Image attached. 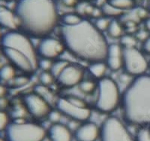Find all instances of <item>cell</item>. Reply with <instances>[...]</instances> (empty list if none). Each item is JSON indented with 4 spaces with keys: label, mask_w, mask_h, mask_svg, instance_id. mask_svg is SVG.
<instances>
[{
    "label": "cell",
    "mask_w": 150,
    "mask_h": 141,
    "mask_svg": "<svg viewBox=\"0 0 150 141\" xmlns=\"http://www.w3.org/2000/svg\"><path fill=\"white\" fill-rule=\"evenodd\" d=\"M0 141H7V140H6V139L5 140V139H3V138L0 137Z\"/></svg>",
    "instance_id": "b9f144b4"
},
{
    "label": "cell",
    "mask_w": 150,
    "mask_h": 141,
    "mask_svg": "<svg viewBox=\"0 0 150 141\" xmlns=\"http://www.w3.org/2000/svg\"><path fill=\"white\" fill-rule=\"evenodd\" d=\"M149 11H150V0H149Z\"/></svg>",
    "instance_id": "7bdbcfd3"
},
{
    "label": "cell",
    "mask_w": 150,
    "mask_h": 141,
    "mask_svg": "<svg viewBox=\"0 0 150 141\" xmlns=\"http://www.w3.org/2000/svg\"><path fill=\"white\" fill-rule=\"evenodd\" d=\"M108 68V66L104 61H96L90 63L89 66V71L92 76L100 80L104 77Z\"/></svg>",
    "instance_id": "2e32d148"
},
{
    "label": "cell",
    "mask_w": 150,
    "mask_h": 141,
    "mask_svg": "<svg viewBox=\"0 0 150 141\" xmlns=\"http://www.w3.org/2000/svg\"><path fill=\"white\" fill-rule=\"evenodd\" d=\"M6 93V89L2 84H0V98L3 97Z\"/></svg>",
    "instance_id": "ab89813d"
},
{
    "label": "cell",
    "mask_w": 150,
    "mask_h": 141,
    "mask_svg": "<svg viewBox=\"0 0 150 141\" xmlns=\"http://www.w3.org/2000/svg\"><path fill=\"white\" fill-rule=\"evenodd\" d=\"M2 37V32H1V29H0V39Z\"/></svg>",
    "instance_id": "ee69618b"
},
{
    "label": "cell",
    "mask_w": 150,
    "mask_h": 141,
    "mask_svg": "<svg viewBox=\"0 0 150 141\" xmlns=\"http://www.w3.org/2000/svg\"><path fill=\"white\" fill-rule=\"evenodd\" d=\"M55 77L50 71H43L39 76L40 82L44 86H49L54 81Z\"/></svg>",
    "instance_id": "83f0119b"
},
{
    "label": "cell",
    "mask_w": 150,
    "mask_h": 141,
    "mask_svg": "<svg viewBox=\"0 0 150 141\" xmlns=\"http://www.w3.org/2000/svg\"><path fill=\"white\" fill-rule=\"evenodd\" d=\"M109 0H96V7L101 8L103 5H105L106 3H108Z\"/></svg>",
    "instance_id": "f35d334b"
},
{
    "label": "cell",
    "mask_w": 150,
    "mask_h": 141,
    "mask_svg": "<svg viewBox=\"0 0 150 141\" xmlns=\"http://www.w3.org/2000/svg\"><path fill=\"white\" fill-rule=\"evenodd\" d=\"M108 33L112 38H121L123 35V27L116 19H111L108 29Z\"/></svg>",
    "instance_id": "ac0fdd59"
},
{
    "label": "cell",
    "mask_w": 150,
    "mask_h": 141,
    "mask_svg": "<svg viewBox=\"0 0 150 141\" xmlns=\"http://www.w3.org/2000/svg\"><path fill=\"white\" fill-rule=\"evenodd\" d=\"M137 14L139 19H145L148 16V11L146 9L140 8L137 10Z\"/></svg>",
    "instance_id": "d590c367"
},
{
    "label": "cell",
    "mask_w": 150,
    "mask_h": 141,
    "mask_svg": "<svg viewBox=\"0 0 150 141\" xmlns=\"http://www.w3.org/2000/svg\"><path fill=\"white\" fill-rule=\"evenodd\" d=\"M18 19L15 13L10 9L0 5V25L11 30H15L18 25Z\"/></svg>",
    "instance_id": "9a60e30c"
},
{
    "label": "cell",
    "mask_w": 150,
    "mask_h": 141,
    "mask_svg": "<svg viewBox=\"0 0 150 141\" xmlns=\"http://www.w3.org/2000/svg\"><path fill=\"white\" fill-rule=\"evenodd\" d=\"M15 14L24 31L37 38H44L58 23V10L53 0H18Z\"/></svg>",
    "instance_id": "7a4b0ae2"
},
{
    "label": "cell",
    "mask_w": 150,
    "mask_h": 141,
    "mask_svg": "<svg viewBox=\"0 0 150 141\" xmlns=\"http://www.w3.org/2000/svg\"><path fill=\"white\" fill-rule=\"evenodd\" d=\"M145 29L147 32L150 33V17L146 18L145 21Z\"/></svg>",
    "instance_id": "60d3db41"
},
{
    "label": "cell",
    "mask_w": 150,
    "mask_h": 141,
    "mask_svg": "<svg viewBox=\"0 0 150 141\" xmlns=\"http://www.w3.org/2000/svg\"><path fill=\"white\" fill-rule=\"evenodd\" d=\"M79 89L81 92L86 94H90L96 89H97V85L94 82L91 80H83L80 84H78Z\"/></svg>",
    "instance_id": "d4e9b609"
},
{
    "label": "cell",
    "mask_w": 150,
    "mask_h": 141,
    "mask_svg": "<svg viewBox=\"0 0 150 141\" xmlns=\"http://www.w3.org/2000/svg\"><path fill=\"white\" fill-rule=\"evenodd\" d=\"M137 39L131 34H123L120 38V44L123 48H136Z\"/></svg>",
    "instance_id": "cb8c5ba5"
},
{
    "label": "cell",
    "mask_w": 150,
    "mask_h": 141,
    "mask_svg": "<svg viewBox=\"0 0 150 141\" xmlns=\"http://www.w3.org/2000/svg\"><path fill=\"white\" fill-rule=\"evenodd\" d=\"M149 67H150V64H149Z\"/></svg>",
    "instance_id": "7dc6e473"
},
{
    "label": "cell",
    "mask_w": 150,
    "mask_h": 141,
    "mask_svg": "<svg viewBox=\"0 0 150 141\" xmlns=\"http://www.w3.org/2000/svg\"><path fill=\"white\" fill-rule=\"evenodd\" d=\"M69 64L70 63L68 62V60H63V59L55 61V62L53 63V65H52L51 69H50V72H51V74L55 78H57Z\"/></svg>",
    "instance_id": "44dd1931"
},
{
    "label": "cell",
    "mask_w": 150,
    "mask_h": 141,
    "mask_svg": "<svg viewBox=\"0 0 150 141\" xmlns=\"http://www.w3.org/2000/svg\"><path fill=\"white\" fill-rule=\"evenodd\" d=\"M80 122H78V121L74 120V119H70L69 122H68L67 126H68V128H69L71 131H75L77 129V127H79V125H80Z\"/></svg>",
    "instance_id": "d6a6232c"
},
{
    "label": "cell",
    "mask_w": 150,
    "mask_h": 141,
    "mask_svg": "<svg viewBox=\"0 0 150 141\" xmlns=\"http://www.w3.org/2000/svg\"><path fill=\"white\" fill-rule=\"evenodd\" d=\"M23 103L26 112L33 118L38 119L47 117L50 112V104L38 94L30 93L23 97Z\"/></svg>",
    "instance_id": "9c48e42d"
},
{
    "label": "cell",
    "mask_w": 150,
    "mask_h": 141,
    "mask_svg": "<svg viewBox=\"0 0 150 141\" xmlns=\"http://www.w3.org/2000/svg\"><path fill=\"white\" fill-rule=\"evenodd\" d=\"M125 119L132 125L150 124V76L133 79L121 97Z\"/></svg>",
    "instance_id": "3957f363"
},
{
    "label": "cell",
    "mask_w": 150,
    "mask_h": 141,
    "mask_svg": "<svg viewBox=\"0 0 150 141\" xmlns=\"http://www.w3.org/2000/svg\"><path fill=\"white\" fill-rule=\"evenodd\" d=\"M2 51L12 65L32 74L38 69V54L33 43L23 33L11 30L2 38Z\"/></svg>",
    "instance_id": "277c9868"
},
{
    "label": "cell",
    "mask_w": 150,
    "mask_h": 141,
    "mask_svg": "<svg viewBox=\"0 0 150 141\" xmlns=\"http://www.w3.org/2000/svg\"><path fill=\"white\" fill-rule=\"evenodd\" d=\"M56 109L61 113L69 119L78 121L80 122H86L91 116V110L88 107H81L71 103L67 98H59L56 102Z\"/></svg>",
    "instance_id": "30bf717a"
},
{
    "label": "cell",
    "mask_w": 150,
    "mask_h": 141,
    "mask_svg": "<svg viewBox=\"0 0 150 141\" xmlns=\"http://www.w3.org/2000/svg\"><path fill=\"white\" fill-rule=\"evenodd\" d=\"M28 82H29V79L28 78H26V76H20V77L15 79V83L19 86L26 84V83H28Z\"/></svg>",
    "instance_id": "8d00e7d4"
},
{
    "label": "cell",
    "mask_w": 150,
    "mask_h": 141,
    "mask_svg": "<svg viewBox=\"0 0 150 141\" xmlns=\"http://www.w3.org/2000/svg\"><path fill=\"white\" fill-rule=\"evenodd\" d=\"M7 1H9V2H11V1H14V0H7Z\"/></svg>",
    "instance_id": "f6af8a7d"
},
{
    "label": "cell",
    "mask_w": 150,
    "mask_h": 141,
    "mask_svg": "<svg viewBox=\"0 0 150 141\" xmlns=\"http://www.w3.org/2000/svg\"><path fill=\"white\" fill-rule=\"evenodd\" d=\"M108 2L122 11L131 9L134 6V0H109Z\"/></svg>",
    "instance_id": "603a6c76"
},
{
    "label": "cell",
    "mask_w": 150,
    "mask_h": 141,
    "mask_svg": "<svg viewBox=\"0 0 150 141\" xmlns=\"http://www.w3.org/2000/svg\"><path fill=\"white\" fill-rule=\"evenodd\" d=\"M62 5L67 8H73L76 7L78 2L77 0H61Z\"/></svg>",
    "instance_id": "836d02e7"
},
{
    "label": "cell",
    "mask_w": 150,
    "mask_h": 141,
    "mask_svg": "<svg viewBox=\"0 0 150 141\" xmlns=\"http://www.w3.org/2000/svg\"><path fill=\"white\" fill-rule=\"evenodd\" d=\"M83 71L82 69L77 66L69 64L56 79L62 86L72 88L78 85L83 81Z\"/></svg>",
    "instance_id": "7c38bea8"
},
{
    "label": "cell",
    "mask_w": 150,
    "mask_h": 141,
    "mask_svg": "<svg viewBox=\"0 0 150 141\" xmlns=\"http://www.w3.org/2000/svg\"><path fill=\"white\" fill-rule=\"evenodd\" d=\"M35 93L38 94L40 96L42 97L45 100H46L48 103H50V101H53L54 97L52 92L50 91L47 86H44L42 84L38 85L35 88Z\"/></svg>",
    "instance_id": "484cf974"
},
{
    "label": "cell",
    "mask_w": 150,
    "mask_h": 141,
    "mask_svg": "<svg viewBox=\"0 0 150 141\" xmlns=\"http://www.w3.org/2000/svg\"><path fill=\"white\" fill-rule=\"evenodd\" d=\"M149 130H150V127H149Z\"/></svg>",
    "instance_id": "c3c4849f"
},
{
    "label": "cell",
    "mask_w": 150,
    "mask_h": 141,
    "mask_svg": "<svg viewBox=\"0 0 150 141\" xmlns=\"http://www.w3.org/2000/svg\"><path fill=\"white\" fill-rule=\"evenodd\" d=\"M102 11V14L104 17H107L108 18L112 17V19H115V17H117L119 16H121L123 14L122 11L120 10L119 9L116 8L115 6L110 4L109 2L106 3L101 8Z\"/></svg>",
    "instance_id": "d6986e66"
},
{
    "label": "cell",
    "mask_w": 150,
    "mask_h": 141,
    "mask_svg": "<svg viewBox=\"0 0 150 141\" xmlns=\"http://www.w3.org/2000/svg\"><path fill=\"white\" fill-rule=\"evenodd\" d=\"M96 108L98 112L110 113L113 112L121 103V95L117 84L110 78L100 79L97 85Z\"/></svg>",
    "instance_id": "8992f818"
},
{
    "label": "cell",
    "mask_w": 150,
    "mask_h": 141,
    "mask_svg": "<svg viewBox=\"0 0 150 141\" xmlns=\"http://www.w3.org/2000/svg\"><path fill=\"white\" fill-rule=\"evenodd\" d=\"M101 141H135L128 129L120 119L110 116L100 127Z\"/></svg>",
    "instance_id": "52a82bcc"
},
{
    "label": "cell",
    "mask_w": 150,
    "mask_h": 141,
    "mask_svg": "<svg viewBox=\"0 0 150 141\" xmlns=\"http://www.w3.org/2000/svg\"><path fill=\"white\" fill-rule=\"evenodd\" d=\"M111 20L107 17H100L97 18L95 22V26L98 29L100 32H104L107 31L108 29V26L110 25Z\"/></svg>",
    "instance_id": "4316f807"
},
{
    "label": "cell",
    "mask_w": 150,
    "mask_h": 141,
    "mask_svg": "<svg viewBox=\"0 0 150 141\" xmlns=\"http://www.w3.org/2000/svg\"><path fill=\"white\" fill-rule=\"evenodd\" d=\"M100 136V127L92 122H81L74 131L77 141H96Z\"/></svg>",
    "instance_id": "4fadbf2b"
},
{
    "label": "cell",
    "mask_w": 150,
    "mask_h": 141,
    "mask_svg": "<svg viewBox=\"0 0 150 141\" xmlns=\"http://www.w3.org/2000/svg\"><path fill=\"white\" fill-rule=\"evenodd\" d=\"M9 125V117L8 114L0 110V132L5 131Z\"/></svg>",
    "instance_id": "1f68e13d"
},
{
    "label": "cell",
    "mask_w": 150,
    "mask_h": 141,
    "mask_svg": "<svg viewBox=\"0 0 150 141\" xmlns=\"http://www.w3.org/2000/svg\"><path fill=\"white\" fill-rule=\"evenodd\" d=\"M143 51L147 53L148 54H150V36H149L148 38L143 42Z\"/></svg>",
    "instance_id": "74e56055"
},
{
    "label": "cell",
    "mask_w": 150,
    "mask_h": 141,
    "mask_svg": "<svg viewBox=\"0 0 150 141\" xmlns=\"http://www.w3.org/2000/svg\"><path fill=\"white\" fill-rule=\"evenodd\" d=\"M135 141H150V130L146 127H141L137 132Z\"/></svg>",
    "instance_id": "f1b7e54d"
},
{
    "label": "cell",
    "mask_w": 150,
    "mask_h": 141,
    "mask_svg": "<svg viewBox=\"0 0 150 141\" xmlns=\"http://www.w3.org/2000/svg\"><path fill=\"white\" fill-rule=\"evenodd\" d=\"M62 115V114L61 113L59 110H51L50 112H49L47 115V119L50 121V122L52 124H56V123H59L61 120Z\"/></svg>",
    "instance_id": "f546056e"
},
{
    "label": "cell",
    "mask_w": 150,
    "mask_h": 141,
    "mask_svg": "<svg viewBox=\"0 0 150 141\" xmlns=\"http://www.w3.org/2000/svg\"><path fill=\"white\" fill-rule=\"evenodd\" d=\"M148 32L146 30H140L138 33H137L136 38L137 40H140V41L144 42L147 38H148Z\"/></svg>",
    "instance_id": "e575fe53"
},
{
    "label": "cell",
    "mask_w": 150,
    "mask_h": 141,
    "mask_svg": "<svg viewBox=\"0 0 150 141\" xmlns=\"http://www.w3.org/2000/svg\"><path fill=\"white\" fill-rule=\"evenodd\" d=\"M106 64L110 69L112 71L120 70L122 67V57H107Z\"/></svg>",
    "instance_id": "7402d4cb"
},
{
    "label": "cell",
    "mask_w": 150,
    "mask_h": 141,
    "mask_svg": "<svg viewBox=\"0 0 150 141\" xmlns=\"http://www.w3.org/2000/svg\"><path fill=\"white\" fill-rule=\"evenodd\" d=\"M0 57H1V51H0Z\"/></svg>",
    "instance_id": "bcb514c9"
},
{
    "label": "cell",
    "mask_w": 150,
    "mask_h": 141,
    "mask_svg": "<svg viewBox=\"0 0 150 141\" xmlns=\"http://www.w3.org/2000/svg\"><path fill=\"white\" fill-rule=\"evenodd\" d=\"M5 137L7 141H43L47 137V131L39 124L18 118L9 123Z\"/></svg>",
    "instance_id": "5b68a950"
},
{
    "label": "cell",
    "mask_w": 150,
    "mask_h": 141,
    "mask_svg": "<svg viewBox=\"0 0 150 141\" xmlns=\"http://www.w3.org/2000/svg\"><path fill=\"white\" fill-rule=\"evenodd\" d=\"M65 50L62 41L46 36L42 38L38 44L37 52L41 57L53 60L59 57Z\"/></svg>",
    "instance_id": "8fae6325"
},
{
    "label": "cell",
    "mask_w": 150,
    "mask_h": 141,
    "mask_svg": "<svg viewBox=\"0 0 150 141\" xmlns=\"http://www.w3.org/2000/svg\"><path fill=\"white\" fill-rule=\"evenodd\" d=\"M122 62L125 72L135 77L146 74L149 67L145 56L137 48H123Z\"/></svg>",
    "instance_id": "ba28073f"
},
{
    "label": "cell",
    "mask_w": 150,
    "mask_h": 141,
    "mask_svg": "<svg viewBox=\"0 0 150 141\" xmlns=\"http://www.w3.org/2000/svg\"><path fill=\"white\" fill-rule=\"evenodd\" d=\"M62 22L63 24V26H72L77 25L83 21V18L80 14L77 13H71L68 12L65 13L61 17Z\"/></svg>",
    "instance_id": "e0dca14e"
},
{
    "label": "cell",
    "mask_w": 150,
    "mask_h": 141,
    "mask_svg": "<svg viewBox=\"0 0 150 141\" xmlns=\"http://www.w3.org/2000/svg\"><path fill=\"white\" fill-rule=\"evenodd\" d=\"M50 141H72V131L62 123L52 124L47 131Z\"/></svg>",
    "instance_id": "5bb4252c"
},
{
    "label": "cell",
    "mask_w": 150,
    "mask_h": 141,
    "mask_svg": "<svg viewBox=\"0 0 150 141\" xmlns=\"http://www.w3.org/2000/svg\"><path fill=\"white\" fill-rule=\"evenodd\" d=\"M53 63V62L52 60L41 57L40 60H38V67H39L42 71H50L51 69Z\"/></svg>",
    "instance_id": "4dcf8cb0"
},
{
    "label": "cell",
    "mask_w": 150,
    "mask_h": 141,
    "mask_svg": "<svg viewBox=\"0 0 150 141\" xmlns=\"http://www.w3.org/2000/svg\"><path fill=\"white\" fill-rule=\"evenodd\" d=\"M15 78V69L11 65H5L0 69V79L2 81L8 82Z\"/></svg>",
    "instance_id": "ffe728a7"
},
{
    "label": "cell",
    "mask_w": 150,
    "mask_h": 141,
    "mask_svg": "<svg viewBox=\"0 0 150 141\" xmlns=\"http://www.w3.org/2000/svg\"><path fill=\"white\" fill-rule=\"evenodd\" d=\"M61 36L65 49L75 57L89 63L106 60L108 42L89 21L83 19L75 26H62Z\"/></svg>",
    "instance_id": "6da1fadb"
}]
</instances>
